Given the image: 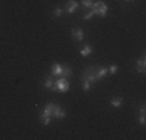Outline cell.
Here are the masks:
<instances>
[{"instance_id": "obj_1", "label": "cell", "mask_w": 146, "mask_h": 140, "mask_svg": "<svg viewBox=\"0 0 146 140\" xmlns=\"http://www.w3.org/2000/svg\"><path fill=\"white\" fill-rule=\"evenodd\" d=\"M53 106H54V103H47L45 104V107L42 111H40V114H39V121L42 123L44 126H48V125H51V112H53Z\"/></svg>"}, {"instance_id": "obj_2", "label": "cell", "mask_w": 146, "mask_h": 140, "mask_svg": "<svg viewBox=\"0 0 146 140\" xmlns=\"http://www.w3.org/2000/svg\"><path fill=\"white\" fill-rule=\"evenodd\" d=\"M93 11V14L95 16H100V17H106L107 16V5L103 2V0H98V2H93V5H92V8H90Z\"/></svg>"}, {"instance_id": "obj_3", "label": "cell", "mask_w": 146, "mask_h": 140, "mask_svg": "<svg viewBox=\"0 0 146 140\" xmlns=\"http://www.w3.org/2000/svg\"><path fill=\"white\" fill-rule=\"evenodd\" d=\"M68 89H70V83H68V79L65 78V76H59L58 81L54 83V92L65 93V92H68Z\"/></svg>"}, {"instance_id": "obj_4", "label": "cell", "mask_w": 146, "mask_h": 140, "mask_svg": "<svg viewBox=\"0 0 146 140\" xmlns=\"http://www.w3.org/2000/svg\"><path fill=\"white\" fill-rule=\"evenodd\" d=\"M81 75L84 76V78H87L92 84L98 83V78H96V67H95V65H89V67H86L84 70H82Z\"/></svg>"}, {"instance_id": "obj_5", "label": "cell", "mask_w": 146, "mask_h": 140, "mask_svg": "<svg viewBox=\"0 0 146 140\" xmlns=\"http://www.w3.org/2000/svg\"><path fill=\"white\" fill-rule=\"evenodd\" d=\"M79 8V2L78 0H65V6H64V13L67 16H73Z\"/></svg>"}, {"instance_id": "obj_6", "label": "cell", "mask_w": 146, "mask_h": 140, "mask_svg": "<svg viewBox=\"0 0 146 140\" xmlns=\"http://www.w3.org/2000/svg\"><path fill=\"white\" fill-rule=\"evenodd\" d=\"M65 109H62L59 104L54 103V106H53V112H51V117L53 118H56V120H64L65 118Z\"/></svg>"}, {"instance_id": "obj_7", "label": "cell", "mask_w": 146, "mask_h": 140, "mask_svg": "<svg viewBox=\"0 0 146 140\" xmlns=\"http://www.w3.org/2000/svg\"><path fill=\"white\" fill-rule=\"evenodd\" d=\"M70 34H72V39L75 42H81V41H84V37H86V33H84L82 28H72Z\"/></svg>"}, {"instance_id": "obj_8", "label": "cell", "mask_w": 146, "mask_h": 140, "mask_svg": "<svg viewBox=\"0 0 146 140\" xmlns=\"http://www.w3.org/2000/svg\"><path fill=\"white\" fill-rule=\"evenodd\" d=\"M134 69L137 70L138 73H145V70H146V59H145V55L141 56L140 59H137V61H135Z\"/></svg>"}, {"instance_id": "obj_9", "label": "cell", "mask_w": 146, "mask_h": 140, "mask_svg": "<svg viewBox=\"0 0 146 140\" xmlns=\"http://www.w3.org/2000/svg\"><path fill=\"white\" fill-rule=\"evenodd\" d=\"M123 103H124V98L123 97H120V95H117V97H112L109 100V104L112 107H115V109H118V107H121L123 106Z\"/></svg>"}, {"instance_id": "obj_10", "label": "cell", "mask_w": 146, "mask_h": 140, "mask_svg": "<svg viewBox=\"0 0 146 140\" xmlns=\"http://www.w3.org/2000/svg\"><path fill=\"white\" fill-rule=\"evenodd\" d=\"M93 53V47L90 44H84L81 48H79V55L82 56V58H87V56H90Z\"/></svg>"}, {"instance_id": "obj_11", "label": "cell", "mask_w": 146, "mask_h": 140, "mask_svg": "<svg viewBox=\"0 0 146 140\" xmlns=\"http://www.w3.org/2000/svg\"><path fill=\"white\" fill-rule=\"evenodd\" d=\"M107 75H109V73H107V67H106V65L96 67V78H98V81H100V79H103V78H106Z\"/></svg>"}, {"instance_id": "obj_12", "label": "cell", "mask_w": 146, "mask_h": 140, "mask_svg": "<svg viewBox=\"0 0 146 140\" xmlns=\"http://www.w3.org/2000/svg\"><path fill=\"white\" fill-rule=\"evenodd\" d=\"M61 72H62V65L59 64V62H54V64L51 65L50 75H53V76H61Z\"/></svg>"}, {"instance_id": "obj_13", "label": "cell", "mask_w": 146, "mask_h": 140, "mask_svg": "<svg viewBox=\"0 0 146 140\" xmlns=\"http://www.w3.org/2000/svg\"><path fill=\"white\" fill-rule=\"evenodd\" d=\"M44 89H45V90H51V92H54V83L51 81L50 76L44 79Z\"/></svg>"}, {"instance_id": "obj_14", "label": "cell", "mask_w": 146, "mask_h": 140, "mask_svg": "<svg viewBox=\"0 0 146 140\" xmlns=\"http://www.w3.org/2000/svg\"><path fill=\"white\" fill-rule=\"evenodd\" d=\"M81 84H82V90H84V92H89V90L92 89V83H90L87 78H84L82 75H81Z\"/></svg>"}, {"instance_id": "obj_15", "label": "cell", "mask_w": 146, "mask_h": 140, "mask_svg": "<svg viewBox=\"0 0 146 140\" xmlns=\"http://www.w3.org/2000/svg\"><path fill=\"white\" fill-rule=\"evenodd\" d=\"M51 14H53V17H54V19H61V17L64 16L65 13H64V8H62V6H59V5H58L56 8L53 9V13H51Z\"/></svg>"}, {"instance_id": "obj_16", "label": "cell", "mask_w": 146, "mask_h": 140, "mask_svg": "<svg viewBox=\"0 0 146 140\" xmlns=\"http://www.w3.org/2000/svg\"><path fill=\"white\" fill-rule=\"evenodd\" d=\"M73 75V70L70 65H62V72H61V76H65V78H68V76Z\"/></svg>"}, {"instance_id": "obj_17", "label": "cell", "mask_w": 146, "mask_h": 140, "mask_svg": "<svg viewBox=\"0 0 146 140\" xmlns=\"http://www.w3.org/2000/svg\"><path fill=\"white\" fill-rule=\"evenodd\" d=\"M79 5H81L84 9H90V8H92V5H93V0H81Z\"/></svg>"}, {"instance_id": "obj_18", "label": "cell", "mask_w": 146, "mask_h": 140, "mask_svg": "<svg viewBox=\"0 0 146 140\" xmlns=\"http://www.w3.org/2000/svg\"><path fill=\"white\" fill-rule=\"evenodd\" d=\"M93 16H95V14H93V11H92V9H89V11H87V13H84L81 17H82V20H90Z\"/></svg>"}, {"instance_id": "obj_19", "label": "cell", "mask_w": 146, "mask_h": 140, "mask_svg": "<svg viewBox=\"0 0 146 140\" xmlns=\"http://www.w3.org/2000/svg\"><path fill=\"white\" fill-rule=\"evenodd\" d=\"M117 72H118V65H115V64H112L110 67H107V73H109V75H115Z\"/></svg>"}, {"instance_id": "obj_20", "label": "cell", "mask_w": 146, "mask_h": 140, "mask_svg": "<svg viewBox=\"0 0 146 140\" xmlns=\"http://www.w3.org/2000/svg\"><path fill=\"white\" fill-rule=\"evenodd\" d=\"M137 123H138V125H141V126H145V123H146V117H145V114H138V117H137Z\"/></svg>"}, {"instance_id": "obj_21", "label": "cell", "mask_w": 146, "mask_h": 140, "mask_svg": "<svg viewBox=\"0 0 146 140\" xmlns=\"http://www.w3.org/2000/svg\"><path fill=\"white\" fill-rule=\"evenodd\" d=\"M138 114H146V106H145V103L140 104V107H138Z\"/></svg>"}, {"instance_id": "obj_22", "label": "cell", "mask_w": 146, "mask_h": 140, "mask_svg": "<svg viewBox=\"0 0 146 140\" xmlns=\"http://www.w3.org/2000/svg\"><path fill=\"white\" fill-rule=\"evenodd\" d=\"M124 2H127V3H131V2H134V0H124Z\"/></svg>"}]
</instances>
